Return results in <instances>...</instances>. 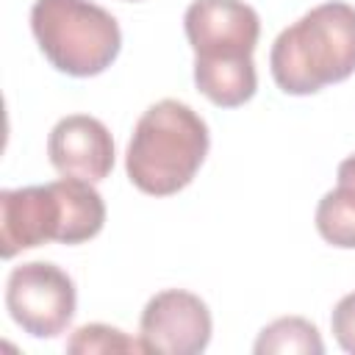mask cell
I'll return each mask as SVG.
<instances>
[{"mask_svg": "<svg viewBox=\"0 0 355 355\" xmlns=\"http://www.w3.org/2000/svg\"><path fill=\"white\" fill-rule=\"evenodd\" d=\"M316 230L327 244L338 250H355V191L352 189L336 186L319 200Z\"/></svg>", "mask_w": 355, "mask_h": 355, "instance_id": "8fae6325", "label": "cell"}, {"mask_svg": "<svg viewBox=\"0 0 355 355\" xmlns=\"http://www.w3.org/2000/svg\"><path fill=\"white\" fill-rule=\"evenodd\" d=\"M31 31L44 58L72 78L105 72L122 47L119 22L92 0H36Z\"/></svg>", "mask_w": 355, "mask_h": 355, "instance_id": "277c9868", "label": "cell"}, {"mask_svg": "<svg viewBox=\"0 0 355 355\" xmlns=\"http://www.w3.org/2000/svg\"><path fill=\"white\" fill-rule=\"evenodd\" d=\"M338 186H347L355 191V153L347 155L341 164H338Z\"/></svg>", "mask_w": 355, "mask_h": 355, "instance_id": "5bb4252c", "label": "cell"}, {"mask_svg": "<svg viewBox=\"0 0 355 355\" xmlns=\"http://www.w3.org/2000/svg\"><path fill=\"white\" fill-rule=\"evenodd\" d=\"M105 225V202L89 180L61 178L44 186L0 191V255L61 241L83 244Z\"/></svg>", "mask_w": 355, "mask_h": 355, "instance_id": "6da1fadb", "label": "cell"}, {"mask_svg": "<svg viewBox=\"0 0 355 355\" xmlns=\"http://www.w3.org/2000/svg\"><path fill=\"white\" fill-rule=\"evenodd\" d=\"M280 92L305 97L355 72V6L330 0L283 28L269 53Z\"/></svg>", "mask_w": 355, "mask_h": 355, "instance_id": "3957f363", "label": "cell"}, {"mask_svg": "<svg viewBox=\"0 0 355 355\" xmlns=\"http://www.w3.org/2000/svg\"><path fill=\"white\" fill-rule=\"evenodd\" d=\"M183 28L194 61L252 58L261 36L258 11L244 0H191Z\"/></svg>", "mask_w": 355, "mask_h": 355, "instance_id": "8992f818", "label": "cell"}, {"mask_svg": "<svg viewBox=\"0 0 355 355\" xmlns=\"http://www.w3.org/2000/svg\"><path fill=\"white\" fill-rule=\"evenodd\" d=\"M67 352H78V355H94V352H147V347L141 344V338L128 336L119 327L103 324V322H92L83 324L72 333V338L67 341Z\"/></svg>", "mask_w": 355, "mask_h": 355, "instance_id": "7c38bea8", "label": "cell"}, {"mask_svg": "<svg viewBox=\"0 0 355 355\" xmlns=\"http://www.w3.org/2000/svg\"><path fill=\"white\" fill-rule=\"evenodd\" d=\"M255 355H322L324 344L322 336L316 330L313 322L302 319V316H280L275 322H269L255 344H252Z\"/></svg>", "mask_w": 355, "mask_h": 355, "instance_id": "30bf717a", "label": "cell"}, {"mask_svg": "<svg viewBox=\"0 0 355 355\" xmlns=\"http://www.w3.org/2000/svg\"><path fill=\"white\" fill-rule=\"evenodd\" d=\"M208 305L183 288H164L153 294L139 319V338L147 352L161 355H197L211 341Z\"/></svg>", "mask_w": 355, "mask_h": 355, "instance_id": "52a82bcc", "label": "cell"}, {"mask_svg": "<svg viewBox=\"0 0 355 355\" xmlns=\"http://www.w3.org/2000/svg\"><path fill=\"white\" fill-rule=\"evenodd\" d=\"M211 147L205 119L180 100L153 103L136 122L125 153L130 183L150 197H169L186 189Z\"/></svg>", "mask_w": 355, "mask_h": 355, "instance_id": "7a4b0ae2", "label": "cell"}, {"mask_svg": "<svg viewBox=\"0 0 355 355\" xmlns=\"http://www.w3.org/2000/svg\"><path fill=\"white\" fill-rule=\"evenodd\" d=\"M330 327H333V336L338 341V347L349 355H355V291L352 294H344L333 313H330Z\"/></svg>", "mask_w": 355, "mask_h": 355, "instance_id": "4fadbf2b", "label": "cell"}, {"mask_svg": "<svg viewBox=\"0 0 355 355\" xmlns=\"http://www.w3.org/2000/svg\"><path fill=\"white\" fill-rule=\"evenodd\" d=\"M78 305L72 277L50 261H28L11 269L6 280V308L11 319L33 338L61 336Z\"/></svg>", "mask_w": 355, "mask_h": 355, "instance_id": "5b68a950", "label": "cell"}, {"mask_svg": "<svg viewBox=\"0 0 355 355\" xmlns=\"http://www.w3.org/2000/svg\"><path fill=\"white\" fill-rule=\"evenodd\" d=\"M197 89L219 108H239L252 100L258 89V72L252 58L236 61H194Z\"/></svg>", "mask_w": 355, "mask_h": 355, "instance_id": "9c48e42d", "label": "cell"}, {"mask_svg": "<svg viewBox=\"0 0 355 355\" xmlns=\"http://www.w3.org/2000/svg\"><path fill=\"white\" fill-rule=\"evenodd\" d=\"M47 155L61 178L100 183L114 169V139L108 128L89 114L58 119L47 136Z\"/></svg>", "mask_w": 355, "mask_h": 355, "instance_id": "ba28073f", "label": "cell"}]
</instances>
